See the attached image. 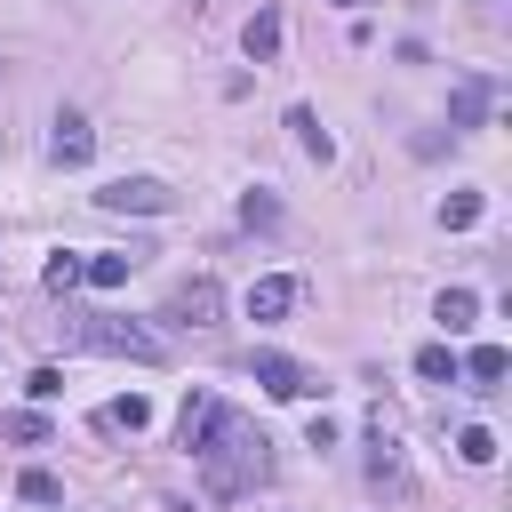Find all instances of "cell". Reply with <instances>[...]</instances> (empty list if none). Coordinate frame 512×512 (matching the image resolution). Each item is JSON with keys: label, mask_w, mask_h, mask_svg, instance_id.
<instances>
[{"label": "cell", "mask_w": 512, "mask_h": 512, "mask_svg": "<svg viewBox=\"0 0 512 512\" xmlns=\"http://www.w3.org/2000/svg\"><path fill=\"white\" fill-rule=\"evenodd\" d=\"M192 456H200V488H208L216 504H240L256 480H272V440H264V424H248V416L224 408V400H216V416L200 424Z\"/></svg>", "instance_id": "1"}, {"label": "cell", "mask_w": 512, "mask_h": 512, "mask_svg": "<svg viewBox=\"0 0 512 512\" xmlns=\"http://www.w3.org/2000/svg\"><path fill=\"white\" fill-rule=\"evenodd\" d=\"M72 344L80 352H112V360H168V344L152 336V328H136V320H120V312H88V320H72Z\"/></svg>", "instance_id": "2"}, {"label": "cell", "mask_w": 512, "mask_h": 512, "mask_svg": "<svg viewBox=\"0 0 512 512\" xmlns=\"http://www.w3.org/2000/svg\"><path fill=\"white\" fill-rule=\"evenodd\" d=\"M368 488H384V496H408L416 480H408V448H400V432H392V416L376 408V424H368Z\"/></svg>", "instance_id": "3"}, {"label": "cell", "mask_w": 512, "mask_h": 512, "mask_svg": "<svg viewBox=\"0 0 512 512\" xmlns=\"http://www.w3.org/2000/svg\"><path fill=\"white\" fill-rule=\"evenodd\" d=\"M96 208H112V216H168V208H176V192H168V184H152V176H112V184L96 192Z\"/></svg>", "instance_id": "4"}, {"label": "cell", "mask_w": 512, "mask_h": 512, "mask_svg": "<svg viewBox=\"0 0 512 512\" xmlns=\"http://www.w3.org/2000/svg\"><path fill=\"white\" fill-rule=\"evenodd\" d=\"M216 312H224V288H216L208 272L168 288V320H176V328H216Z\"/></svg>", "instance_id": "5"}, {"label": "cell", "mask_w": 512, "mask_h": 512, "mask_svg": "<svg viewBox=\"0 0 512 512\" xmlns=\"http://www.w3.org/2000/svg\"><path fill=\"white\" fill-rule=\"evenodd\" d=\"M256 384H264L272 400H312V392H320V376H312L304 360H288V352H256Z\"/></svg>", "instance_id": "6"}, {"label": "cell", "mask_w": 512, "mask_h": 512, "mask_svg": "<svg viewBox=\"0 0 512 512\" xmlns=\"http://www.w3.org/2000/svg\"><path fill=\"white\" fill-rule=\"evenodd\" d=\"M88 152H96V136H88V120H80V112H56V136H48V160H56V168H80Z\"/></svg>", "instance_id": "7"}, {"label": "cell", "mask_w": 512, "mask_h": 512, "mask_svg": "<svg viewBox=\"0 0 512 512\" xmlns=\"http://www.w3.org/2000/svg\"><path fill=\"white\" fill-rule=\"evenodd\" d=\"M504 368H512V352H504V344H472V352L456 360V376H472V392H496V384H504Z\"/></svg>", "instance_id": "8"}, {"label": "cell", "mask_w": 512, "mask_h": 512, "mask_svg": "<svg viewBox=\"0 0 512 512\" xmlns=\"http://www.w3.org/2000/svg\"><path fill=\"white\" fill-rule=\"evenodd\" d=\"M144 424H152V400H136V392L96 408V432H144Z\"/></svg>", "instance_id": "9"}, {"label": "cell", "mask_w": 512, "mask_h": 512, "mask_svg": "<svg viewBox=\"0 0 512 512\" xmlns=\"http://www.w3.org/2000/svg\"><path fill=\"white\" fill-rule=\"evenodd\" d=\"M288 304H296V280H256L248 288V320H280Z\"/></svg>", "instance_id": "10"}, {"label": "cell", "mask_w": 512, "mask_h": 512, "mask_svg": "<svg viewBox=\"0 0 512 512\" xmlns=\"http://www.w3.org/2000/svg\"><path fill=\"white\" fill-rule=\"evenodd\" d=\"M240 40H248V56H256V64H272V56H280V16H272V8H256Z\"/></svg>", "instance_id": "11"}, {"label": "cell", "mask_w": 512, "mask_h": 512, "mask_svg": "<svg viewBox=\"0 0 512 512\" xmlns=\"http://www.w3.org/2000/svg\"><path fill=\"white\" fill-rule=\"evenodd\" d=\"M472 320H480V296H472V288H440V328H448V336H464Z\"/></svg>", "instance_id": "12"}, {"label": "cell", "mask_w": 512, "mask_h": 512, "mask_svg": "<svg viewBox=\"0 0 512 512\" xmlns=\"http://www.w3.org/2000/svg\"><path fill=\"white\" fill-rule=\"evenodd\" d=\"M488 120V80L472 72V80H456V128H480Z\"/></svg>", "instance_id": "13"}, {"label": "cell", "mask_w": 512, "mask_h": 512, "mask_svg": "<svg viewBox=\"0 0 512 512\" xmlns=\"http://www.w3.org/2000/svg\"><path fill=\"white\" fill-rule=\"evenodd\" d=\"M288 128H296V144H304V152H312V160H336V136H328V128H320V120H312V112H304V104H296V112H288Z\"/></svg>", "instance_id": "14"}, {"label": "cell", "mask_w": 512, "mask_h": 512, "mask_svg": "<svg viewBox=\"0 0 512 512\" xmlns=\"http://www.w3.org/2000/svg\"><path fill=\"white\" fill-rule=\"evenodd\" d=\"M480 208H488L480 192H448V200H440V224H448V232H472V224H480Z\"/></svg>", "instance_id": "15"}, {"label": "cell", "mask_w": 512, "mask_h": 512, "mask_svg": "<svg viewBox=\"0 0 512 512\" xmlns=\"http://www.w3.org/2000/svg\"><path fill=\"white\" fill-rule=\"evenodd\" d=\"M128 272H136V256H96V264H80V280H88V288H120Z\"/></svg>", "instance_id": "16"}, {"label": "cell", "mask_w": 512, "mask_h": 512, "mask_svg": "<svg viewBox=\"0 0 512 512\" xmlns=\"http://www.w3.org/2000/svg\"><path fill=\"white\" fill-rule=\"evenodd\" d=\"M416 376H424V384H456V352H448V344H424V352H416Z\"/></svg>", "instance_id": "17"}, {"label": "cell", "mask_w": 512, "mask_h": 512, "mask_svg": "<svg viewBox=\"0 0 512 512\" xmlns=\"http://www.w3.org/2000/svg\"><path fill=\"white\" fill-rule=\"evenodd\" d=\"M456 456H464V464H496V432H488V424H464V432H456Z\"/></svg>", "instance_id": "18"}, {"label": "cell", "mask_w": 512, "mask_h": 512, "mask_svg": "<svg viewBox=\"0 0 512 512\" xmlns=\"http://www.w3.org/2000/svg\"><path fill=\"white\" fill-rule=\"evenodd\" d=\"M0 432L32 448V440H48V416H40V408H16V416H0Z\"/></svg>", "instance_id": "19"}, {"label": "cell", "mask_w": 512, "mask_h": 512, "mask_svg": "<svg viewBox=\"0 0 512 512\" xmlns=\"http://www.w3.org/2000/svg\"><path fill=\"white\" fill-rule=\"evenodd\" d=\"M16 496H24V504H56L64 488H56V472H40V464H32V472L16 480Z\"/></svg>", "instance_id": "20"}, {"label": "cell", "mask_w": 512, "mask_h": 512, "mask_svg": "<svg viewBox=\"0 0 512 512\" xmlns=\"http://www.w3.org/2000/svg\"><path fill=\"white\" fill-rule=\"evenodd\" d=\"M40 280H48V296H64V288H80V256H48V272H40Z\"/></svg>", "instance_id": "21"}, {"label": "cell", "mask_w": 512, "mask_h": 512, "mask_svg": "<svg viewBox=\"0 0 512 512\" xmlns=\"http://www.w3.org/2000/svg\"><path fill=\"white\" fill-rule=\"evenodd\" d=\"M240 216H248V224H272L280 208H272V192H248V200H240Z\"/></svg>", "instance_id": "22"}, {"label": "cell", "mask_w": 512, "mask_h": 512, "mask_svg": "<svg viewBox=\"0 0 512 512\" xmlns=\"http://www.w3.org/2000/svg\"><path fill=\"white\" fill-rule=\"evenodd\" d=\"M24 392H32V400H56V392H64V376H56V368H32V384H24Z\"/></svg>", "instance_id": "23"}, {"label": "cell", "mask_w": 512, "mask_h": 512, "mask_svg": "<svg viewBox=\"0 0 512 512\" xmlns=\"http://www.w3.org/2000/svg\"><path fill=\"white\" fill-rule=\"evenodd\" d=\"M336 8H360V0H336Z\"/></svg>", "instance_id": "24"}, {"label": "cell", "mask_w": 512, "mask_h": 512, "mask_svg": "<svg viewBox=\"0 0 512 512\" xmlns=\"http://www.w3.org/2000/svg\"><path fill=\"white\" fill-rule=\"evenodd\" d=\"M472 8H496V0H472Z\"/></svg>", "instance_id": "25"}]
</instances>
